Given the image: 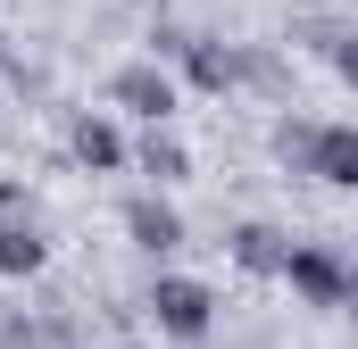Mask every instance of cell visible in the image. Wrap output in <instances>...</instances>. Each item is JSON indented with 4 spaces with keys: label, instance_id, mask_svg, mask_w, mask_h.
Returning a JSON list of instances; mask_svg holds the SVG:
<instances>
[{
    "label": "cell",
    "instance_id": "1",
    "mask_svg": "<svg viewBox=\"0 0 358 349\" xmlns=\"http://www.w3.org/2000/svg\"><path fill=\"white\" fill-rule=\"evenodd\" d=\"M217 283H200V274H176V266H159L150 283H142V316L159 325V341H183L200 349L208 333H217Z\"/></svg>",
    "mask_w": 358,
    "mask_h": 349
},
{
    "label": "cell",
    "instance_id": "2",
    "mask_svg": "<svg viewBox=\"0 0 358 349\" xmlns=\"http://www.w3.org/2000/svg\"><path fill=\"white\" fill-rule=\"evenodd\" d=\"M100 108H117V117H142V125H176L183 84H176V67H159V59H125V67L100 84Z\"/></svg>",
    "mask_w": 358,
    "mask_h": 349
},
{
    "label": "cell",
    "instance_id": "3",
    "mask_svg": "<svg viewBox=\"0 0 358 349\" xmlns=\"http://www.w3.org/2000/svg\"><path fill=\"white\" fill-rule=\"evenodd\" d=\"M283 291H292L300 308H350V258H342L334 242H292Z\"/></svg>",
    "mask_w": 358,
    "mask_h": 349
},
{
    "label": "cell",
    "instance_id": "4",
    "mask_svg": "<svg viewBox=\"0 0 358 349\" xmlns=\"http://www.w3.org/2000/svg\"><path fill=\"white\" fill-rule=\"evenodd\" d=\"M117 225H125V242L142 250V258H176L183 242H192V225H183V208L167 200V191H125V208H117Z\"/></svg>",
    "mask_w": 358,
    "mask_h": 349
},
{
    "label": "cell",
    "instance_id": "5",
    "mask_svg": "<svg viewBox=\"0 0 358 349\" xmlns=\"http://www.w3.org/2000/svg\"><path fill=\"white\" fill-rule=\"evenodd\" d=\"M67 158L84 174H125L134 167V142H125L117 108H76V117H67Z\"/></svg>",
    "mask_w": 358,
    "mask_h": 349
},
{
    "label": "cell",
    "instance_id": "6",
    "mask_svg": "<svg viewBox=\"0 0 358 349\" xmlns=\"http://www.w3.org/2000/svg\"><path fill=\"white\" fill-rule=\"evenodd\" d=\"M176 84L200 100H234L242 91V42H217V34H192V50L176 59Z\"/></svg>",
    "mask_w": 358,
    "mask_h": 349
},
{
    "label": "cell",
    "instance_id": "7",
    "mask_svg": "<svg viewBox=\"0 0 358 349\" xmlns=\"http://www.w3.org/2000/svg\"><path fill=\"white\" fill-rule=\"evenodd\" d=\"M225 258L242 266V274H259V283H283V266H292V233L267 225V216H242V225L225 233Z\"/></svg>",
    "mask_w": 358,
    "mask_h": 349
},
{
    "label": "cell",
    "instance_id": "8",
    "mask_svg": "<svg viewBox=\"0 0 358 349\" xmlns=\"http://www.w3.org/2000/svg\"><path fill=\"white\" fill-rule=\"evenodd\" d=\"M134 167L150 174V191H176V183H192V150H183L176 125H142V142H134Z\"/></svg>",
    "mask_w": 358,
    "mask_h": 349
},
{
    "label": "cell",
    "instance_id": "9",
    "mask_svg": "<svg viewBox=\"0 0 358 349\" xmlns=\"http://www.w3.org/2000/svg\"><path fill=\"white\" fill-rule=\"evenodd\" d=\"M317 125H325V117H300V108H283V117L267 125V158H275L283 174H317Z\"/></svg>",
    "mask_w": 358,
    "mask_h": 349
},
{
    "label": "cell",
    "instance_id": "10",
    "mask_svg": "<svg viewBox=\"0 0 358 349\" xmlns=\"http://www.w3.org/2000/svg\"><path fill=\"white\" fill-rule=\"evenodd\" d=\"M42 266H50V233H42L34 216L0 225V283H34Z\"/></svg>",
    "mask_w": 358,
    "mask_h": 349
},
{
    "label": "cell",
    "instance_id": "11",
    "mask_svg": "<svg viewBox=\"0 0 358 349\" xmlns=\"http://www.w3.org/2000/svg\"><path fill=\"white\" fill-rule=\"evenodd\" d=\"M308 183L358 191V125H317V174Z\"/></svg>",
    "mask_w": 358,
    "mask_h": 349
},
{
    "label": "cell",
    "instance_id": "12",
    "mask_svg": "<svg viewBox=\"0 0 358 349\" xmlns=\"http://www.w3.org/2000/svg\"><path fill=\"white\" fill-rule=\"evenodd\" d=\"M242 91H259V100H292V67H283L275 42H242Z\"/></svg>",
    "mask_w": 358,
    "mask_h": 349
},
{
    "label": "cell",
    "instance_id": "13",
    "mask_svg": "<svg viewBox=\"0 0 358 349\" xmlns=\"http://www.w3.org/2000/svg\"><path fill=\"white\" fill-rule=\"evenodd\" d=\"M325 67H334V84H350V91H358V25H342V34L325 42Z\"/></svg>",
    "mask_w": 358,
    "mask_h": 349
},
{
    "label": "cell",
    "instance_id": "14",
    "mask_svg": "<svg viewBox=\"0 0 358 349\" xmlns=\"http://www.w3.org/2000/svg\"><path fill=\"white\" fill-rule=\"evenodd\" d=\"M8 67H17V59H8V34H0V75H8Z\"/></svg>",
    "mask_w": 358,
    "mask_h": 349
},
{
    "label": "cell",
    "instance_id": "15",
    "mask_svg": "<svg viewBox=\"0 0 358 349\" xmlns=\"http://www.w3.org/2000/svg\"><path fill=\"white\" fill-rule=\"evenodd\" d=\"M342 316H350V325H358V283H350V308H342Z\"/></svg>",
    "mask_w": 358,
    "mask_h": 349
},
{
    "label": "cell",
    "instance_id": "16",
    "mask_svg": "<svg viewBox=\"0 0 358 349\" xmlns=\"http://www.w3.org/2000/svg\"><path fill=\"white\" fill-rule=\"evenodd\" d=\"M125 349H159V341H125Z\"/></svg>",
    "mask_w": 358,
    "mask_h": 349
},
{
    "label": "cell",
    "instance_id": "17",
    "mask_svg": "<svg viewBox=\"0 0 358 349\" xmlns=\"http://www.w3.org/2000/svg\"><path fill=\"white\" fill-rule=\"evenodd\" d=\"M350 283H358V250H350Z\"/></svg>",
    "mask_w": 358,
    "mask_h": 349
},
{
    "label": "cell",
    "instance_id": "18",
    "mask_svg": "<svg viewBox=\"0 0 358 349\" xmlns=\"http://www.w3.org/2000/svg\"><path fill=\"white\" fill-rule=\"evenodd\" d=\"M308 8H334V0H308Z\"/></svg>",
    "mask_w": 358,
    "mask_h": 349
}]
</instances>
